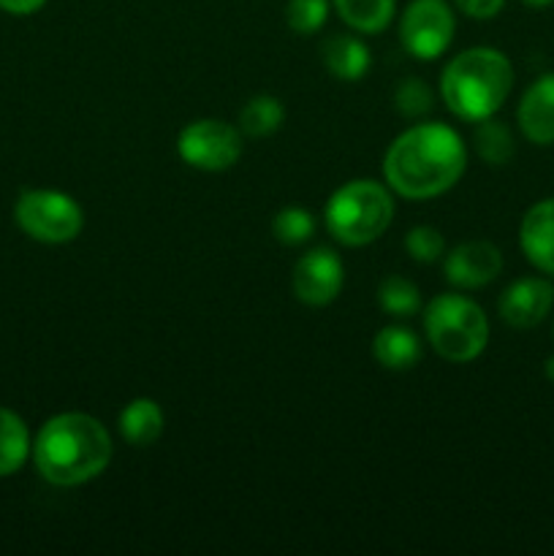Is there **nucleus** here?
Returning <instances> with one entry per match:
<instances>
[{
	"mask_svg": "<svg viewBox=\"0 0 554 556\" xmlns=\"http://www.w3.org/2000/svg\"><path fill=\"white\" fill-rule=\"evenodd\" d=\"M467 168V144L443 123H418L402 130L383 155L386 185L411 201L449 193Z\"/></svg>",
	"mask_w": 554,
	"mask_h": 556,
	"instance_id": "1",
	"label": "nucleus"
},
{
	"mask_svg": "<svg viewBox=\"0 0 554 556\" xmlns=\"http://www.w3.org/2000/svg\"><path fill=\"white\" fill-rule=\"evenodd\" d=\"M33 462L38 476L52 486H81L112 462V434L87 413H60L38 429Z\"/></svg>",
	"mask_w": 554,
	"mask_h": 556,
	"instance_id": "2",
	"label": "nucleus"
},
{
	"mask_svg": "<svg viewBox=\"0 0 554 556\" xmlns=\"http://www.w3.org/2000/svg\"><path fill=\"white\" fill-rule=\"evenodd\" d=\"M514 90V65L500 49L473 47L445 63L440 98L465 123L494 117Z\"/></svg>",
	"mask_w": 554,
	"mask_h": 556,
	"instance_id": "3",
	"label": "nucleus"
},
{
	"mask_svg": "<svg viewBox=\"0 0 554 556\" xmlns=\"http://www.w3.org/2000/svg\"><path fill=\"white\" fill-rule=\"evenodd\" d=\"M394 220L391 188L375 179H351L329 195L324 210L326 231L345 248H364L386 233Z\"/></svg>",
	"mask_w": 554,
	"mask_h": 556,
	"instance_id": "4",
	"label": "nucleus"
},
{
	"mask_svg": "<svg viewBox=\"0 0 554 556\" xmlns=\"http://www.w3.org/2000/svg\"><path fill=\"white\" fill-rule=\"evenodd\" d=\"M424 331L432 351L451 364L476 362L489 345L487 313L462 293H438L424 309Z\"/></svg>",
	"mask_w": 554,
	"mask_h": 556,
	"instance_id": "5",
	"label": "nucleus"
},
{
	"mask_svg": "<svg viewBox=\"0 0 554 556\" xmlns=\"http://www.w3.org/2000/svg\"><path fill=\"white\" fill-rule=\"evenodd\" d=\"M14 220L30 239L43 244H65L85 228V212L60 190H25L14 204Z\"/></svg>",
	"mask_w": 554,
	"mask_h": 556,
	"instance_id": "6",
	"label": "nucleus"
},
{
	"mask_svg": "<svg viewBox=\"0 0 554 556\" xmlns=\"http://www.w3.org/2000/svg\"><path fill=\"white\" fill-rule=\"evenodd\" d=\"M177 152L199 172H226L242 155V136L223 119H193L179 130Z\"/></svg>",
	"mask_w": 554,
	"mask_h": 556,
	"instance_id": "7",
	"label": "nucleus"
},
{
	"mask_svg": "<svg viewBox=\"0 0 554 556\" xmlns=\"http://www.w3.org/2000/svg\"><path fill=\"white\" fill-rule=\"evenodd\" d=\"M456 20L445 0H413L400 16V41L416 60H435L454 41Z\"/></svg>",
	"mask_w": 554,
	"mask_h": 556,
	"instance_id": "8",
	"label": "nucleus"
},
{
	"mask_svg": "<svg viewBox=\"0 0 554 556\" xmlns=\"http://www.w3.org/2000/svg\"><path fill=\"white\" fill-rule=\"evenodd\" d=\"M345 282V266L331 248H313L297 261L291 277L293 296L307 307H326L335 302Z\"/></svg>",
	"mask_w": 554,
	"mask_h": 556,
	"instance_id": "9",
	"label": "nucleus"
},
{
	"mask_svg": "<svg viewBox=\"0 0 554 556\" xmlns=\"http://www.w3.org/2000/svg\"><path fill=\"white\" fill-rule=\"evenodd\" d=\"M554 307V286L546 277H519L500 293L498 313L511 329H536Z\"/></svg>",
	"mask_w": 554,
	"mask_h": 556,
	"instance_id": "10",
	"label": "nucleus"
},
{
	"mask_svg": "<svg viewBox=\"0 0 554 556\" xmlns=\"http://www.w3.org/2000/svg\"><path fill=\"white\" fill-rule=\"evenodd\" d=\"M500 271H503V253L498 244L481 242V239L456 244L443 258L445 280L462 291L489 286L492 280H498Z\"/></svg>",
	"mask_w": 554,
	"mask_h": 556,
	"instance_id": "11",
	"label": "nucleus"
},
{
	"mask_svg": "<svg viewBox=\"0 0 554 556\" xmlns=\"http://www.w3.org/2000/svg\"><path fill=\"white\" fill-rule=\"evenodd\" d=\"M516 123L530 144H554V74H543L521 92Z\"/></svg>",
	"mask_w": 554,
	"mask_h": 556,
	"instance_id": "12",
	"label": "nucleus"
},
{
	"mask_svg": "<svg viewBox=\"0 0 554 556\" xmlns=\"http://www.w3.org/2000/svg\"><path fill=\"white\" fill-rule=\"evenodd\" d=\"M519 248L541 275L554 277V199H543L525 212Z\"/></svg>",
	"mask_w": 554,
	"mask_h": 556,
	"instance_id": "13",
	"label": "nucleus"
},
{
	"mask_svg": "<svg viewBox=\"0 0 554 556\" xmlns=\"http://www.w3.org/2000/svg\"><path fill=\"white\" fill-rule=\"evenodd\" d=\"M320 60L326 71L340 81H358L373 63L367 43L356 36H342V33L320 43Z\"/></svg>",
	"mask_w": 554,
	"mask_h": 556,
	"instance_id": "14",
	"label": "nucleus"
},
{
	"mask_svg": "<svg viewBox=\"0 0 554 556\" xmlns=\"http://www.w3.org/2000/svg\"><path fill=\"white\" fill-rule=\"evenodd\" d=\"M421 340L407 326H383L373 340L375 362L386 369H394V372L416 367L421 362Z\"/></svg>",
	"mask_w": 554,
	"mask_h": 556,
	"instance_id": "15",
	"label": "nucleus"
},
{
	"mask_svg": "<svg viewBox=\"0 0 554 556\" xmlns=\"http://www.w3.org/2000/svg\"><path fill=\"white\" fill-rule=\"evenodd\" d=\"M163 424L166 421H163L161 405L150 396H139V400L128 402L117 418L119 434L134 448H147V445L155 443L163 434Z\"/></svg>",
	"mask_w": 554,
	"mask_h": 556,
	"instance_id": "16",
	"label": "nucleus"
},
{
	"mask_svg": "<svg viewBox=\"0 0 554 556\" xmlns=\"http://www.w3.org/2000/svg\"><path fill=\"white\" fill-rule=\"evenodd\" d=\"M337 16L362 36H378L391 25L396 0H331Z\"/></svg>",
	"mask_w": 554,
	"mask_h": 556,
	"instance_id": "17",
	"label": "nucleus"
},
{
	"mask_svg": "<svg viewBox=\"0 0 554 556\" xmlns=\"http://www.w3.org/2000/svg\"><path fill=\"white\" fill-rule=\"evenodd\" d=\"M33 454L27 424L9 407H0V478L22 470L27 456Z\"/></svg>",
	"mask_w": 554,
	"mask_h": 556,
	"instance_id": "18",
	"label": "nucleus"
},
{
	"mask_svg": "<svg viewBox=\"0 0 554 556\" xmlns=\"http://www.w3.org/2000/svg\"><path fill=\"white\" fill-rule=\"evenodd\" d=\"M473 150L489 166H508L516 155L514 134L508 125L494 117L478 119L476 130H473Z\"/></svg>",
	"mask_w": 554,
	"mask_h": 556,
	"instance_id": "19",
	"label": "nucleus"
},
{
	"mask_svg": "<svg viewBox=\"0 0 554 556\" xmlns=\"http://www.w3.org/2000/svg\"><path fill=\"white\" fill-rule=\"evenodd\" d=\"M286 123V106L280 98L275 96H255L239 112V130L253 139H264V136L277 134Z\"/></svg>",
	"mask_w": 554,
	"mask_h": 556,
	"instance_id": "20",
	"label": "nucleus"
},
{
	"mask_svg": "<svg viewBox=\"0 0 554 556\" xmlns=\"http://www.w3.org/2000/svg\"><path fill=\"white\" fill-rule=\"evenodd\" d=\"M378 304L394 318H411L421 309V291L407 277L391 275L378 286Z\"/></svg>",
	"mask_w": 554,
	"mask_h": 556,
	"instance_id": "21",
	"label": "nucleus"
},
{
	"mask_svg": "<svg viewBox=\"0 0 554 556\" xmlns=\"http://www.w3.org/2000/svg\"><path fill=\"white\" fill-rule=\"evenodd\" d=\"M272 233L277 242L297 248L313 239L315 233V217L310 215L304 206H282L275 217H272Z\"/></svg>",
	"mask_w": 554,
	"mask_h": 556,
	"instance_id": "22",
	"label": "nucleus"
},
{
	"mask_svg": "<svg viewBox=\"0 0 554 556\" xmlns=\"http://www.w3.org/2000/svg\"><path fill=\"white\" fill-rule=\"evenodd\" d=\"M394 106L402 117H411V119L424 117V114L432 112L435 106L432 87H429L424 79H418V76H407V79H402L400 85H396Z\"/></svg>",
	"mask_w": 554,
	"mask_h": 556,
	"instance_id": "23",
	"label": "nucleus"
},
{
	"mask_svg": "<svg viewBox=\"0 0 554 556\" xmlns=\"http://www.w3.org/2000/svg\"><path fill=\"white\" fill-rule=\"evenodd\" d=\"M331 0H288L286 22L299 36H313L329 20Z\"/></svg>",
	"mask_w": 554,
	"mask_h": 556,
	"instance_id": "24",
	"label": "nucleus"
},
{
	"mask_svg": "<svg viewBox=\"0 0 554 556\" xmlns=\"http://www.w3.org/2000/svg\"><path fill=\"white\" fill-rule=\"evenodd\" d=\"M405 250L418 264H432L445 255V239L438 228L416 226L405 233Z\"/></svg>",
	"mask_w": 554,
	"mask_h": 556,
	"instance_id": "25",
	"label": "nucleus"
},
{
	"mask_svg": "<svg viewBox=\"0 0 554 556\" xmlns=\"http://www.w3.org/2000/svg\"><path fill=\"white\" fill-rule=\"evenodd\" d=\"M454 3L462 14L473 16V20H492L503 11L505 0H454Z\"/></svg>",
	"mask_w": 554,
	"mask_h": 556,
	"instance_id": "26",
	"label": "nucleus"
},
{
	"mask_svg": "<svg viewBox=\"0 0 554 556\" xmlns=\"http://www.w3.org/2000/svg\"><path fill=\"white\" fill-rule=\"evenodd\" d=\"M47 0H0V11L5 14H16V16H27V14H36Z\"/></svg>",
	"mask_w": 554,
	"mask_h": 556,
	"instance_id": "27",
	"label": "nucleus"
},
{
	"mask_svg": "<svg viewBox=\"0 0 554 556\" xmlns=\"http://www.w3.org/2000/svg\"><path fill=\"white\" fill-rule=\"evenodd\" d=\"M543 375H546V378L554 383V356H549L546 364H543Z\"/></svg>",
	"mask_w": 554,
	"mask_h": 556,
	"instance_id": "28",
	"label": "nucleus"
},
{
	"mask_svg": "<svg viewBox=\"0 0 554 556\" xmlns=\"http://www.w3.org/2000/svg\"><path fill=\"white\" fill-rule=\"evenodd\" d=\"M521 3L532 5V9H546V5H552L554 0H521Z\"/></svg>",
	"mask_w": 554,
	"mask_h": 556,
	"instance_id": "29",
	"label": "nucleus"
}]
</instances>
